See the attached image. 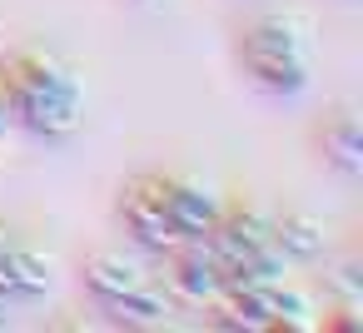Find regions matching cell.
<instances>
[{
  "label": "cell",
  "instance_id": "obj_7",
  "mask_svg": "<svg viewBox=\"0 0 363 333\" xmlns=\"http://www.w3.org/2000/svg\"><path fill=\"white\" fill-rule=\"evenodd\" d=\"M0 80H16V85H26V90H40V95H60V100H85V85H80V75L60 60V55H50V50H16L6 65H0Z\"/></svg>",
  "mask_w": 363,
  "mask_h": 333
},
{
  "label": "cell",
  "instance_id": "obj_16",
  "mask_svg": "<svg viewBox=\"0 0 363 333\" xmlns=\"http://www.w3.org/2000/svg\"><path fill=\"white\" fill-rule=\"evenodd\" d=\"M11 244H16V234H11L6 224H0V264H6V254H11ZM0 288H6V283H0Z\"/></svg>",
  "mask_w": 363,
  "mask_h": 333
},
{
  "label": "cell",
  "instance_id": "obj_1",
  "mask_svg": "<svg viewBox=\"0 0 363 333\" xmlns=\"http://www.w3.org/2000/svg\"><path fill=\"white\" fill-rule=\"evenodd\" d=\"M115 219L125 224L130 244L150 259H164L184 244V234L174 229L169 209H164V189H160V169H140L120 184V199H115Z\"/></svg>",
  "mask_w": 363,
  "mask_h": 333
},
{
  "label": "cell",
  "instance_id": "obj_10",
  "mask_svg": "<svg viewBox=\"0 0 363 333\" xmlns=\"http://www.w3.org/2000/svg\"><path fill=\"white\" fill-rule=\"evenodd\" d=\"M318 154L343 174V179H358L363 174V125L353 110H333L323 125H318Z\"/></svg>",
  "mask_w": 363,
  "mask_h": 333
},
{
  "label": "cell",
  "instance_id": "obj_14",
  "mask_svg": "<svg viewBox=\"0 0 363 333\" xmlns=\"http://www.w3.org/2000/svg\"><path fill=\"white\" fill-rule=\"evenodd\" d=\"M323 293L333 298V308H363V264L358 259H338L323 269Z\"/></svg>",
  "mask_w": 363,
  "mask_h": 333
},
{
  "label": "cell",
  "instance_id": "obj_5",
  "mask_svg": "<svg viewBox=\"0 0 363 333\" xmlns=\"http://www.w3.org/2000/svg\"><path fill=\"white\" fill-rule=\"evenodd\" d=\"M160 189H164V209H169V219H174V229H179L184 239H204V234L219 224L224 199H219L204 179L174 169V174H160Z\"/></svg>",
  "mask_w": 363,
  "mask_h": 333
},
{
  "label": "cell",
  "instance_id": "obj_12",
  "mask_svg": "<svg viewBox=\"0 0 363 333\" xmlns=\"http://www.w3.org/2000/svg\"><path fill=\"white\" fill-rule=\"evenodd\" d=\"M244 75L254 90H264L269 100H298L308 90V60H279V55H239Z\"/></svg>",
  "mask_w": 363,
  "mask_h": 333
},
{
  "label": "cell",
  "instance_id": "obj_6",
  "mask_svg": "<svg viewBox=\"0 0 363 333\" xmlns=\"http://www.w3.org/2000/svg\"><path fill=\"white\" fill-rule=\"evenodd\" d=\"M80 278H85L90 298L100 303V298H120V293L140 288L145 278H155V269H150V254H140V249H95V254H85Z\"/></svg>",
  "mask_w": 363,
  "mask_h": 333
},
{
  "label": "cell",
  "instance_id": "obj_8",
  "mask_svg": "<svg viewBox=\"0 0 363 333\" xmlns=\"http://www.w3.org/2000/svg\"><path fill=\"white\" fill-rule=\"evenodd\" d=\"M100 313L110 328H164V323H174L179 298L160 278H145L140 288H130L120 298H100Z\"/></svg>",
  "mask_w": 363,
  "mask_h": 333
},
{
  "label": "cell",
  "instance_id": "obj_17",
  "mask_svg": "<svg viewBox=\"0 0 363 333\" xmlns=\"http://www.w3.org/2000/svg\"><path fill=\"white\" fill-rule=\"evenodd\" d=\"M6 130H11V115H6V105H0V140H6Z\"/></svg>",
  "mask_w": 363,
  "mask_h": 333
},
{
  "label": "cell",
  "instance_id": "obj_13",
  "mask_svg": "<svg viewBox=\"0 0 363 333\" xmlns=\"http://www.w3.org/2000/svg\"><path fill=\"white\" fill-rule=\"evenodd\" d=\"M264 298H269V318H274V328H289V333H308V328H318V303H313V293H308L294 273L279 278V283H269Z\"/></svg>",
  "mask_w": 363,
  "mask_h": 333
},
{
  "label": "cell",
  "instance_id": "obj_11",
  "mask_svg": "<svg viewBox=\"0 0 363 333\" xmlns=\"http://www.w3.org/2000/svg\"><path fill=\"white\" fill-rule=\"evenodd\" d=\"M274 244L294 259V264H318L328 254V229L318 214L308 209H279L274 214Z\"/></svg>",
  "mask_w": 363,
  "mask_h": 333
},
{
  "label": "cell",
  "instance_id": "obj_3",
  "mask_svg": "<svg viewBox=\"0 0 363 333\" xmlns=\"http://www.w3.org/2000/svg\"><path fill=\"white\" fill-rule=\"evenodd\" d=\"M313 50V26L298 11H264L259 21L244 26L239 55H279V60H308Z\"/></svg>",
  "mask_w": 363,
  "mask_h": 333
},
{
  "label": "cell",
  "instance_id": "obj_15",
  "mask_svg": "<svg viewBox=\"0 0 363 333\" xmlns=\"http://www.w3.org/2000/svg\"><path fill=\"white\" fill-rule=\"evenodd\" d=\"M6 328H16V298L0 288V333H6Z\"/></svg>",
  "mask_w": 363,
  "mask_h": 333
},
{
  "label": "cell",
  "instance_id": "obj_4",
  "mask_svg": "<svg viewBox=\"0 0 363 333\" xmlns=\"http://www.w3.org/2000/svg\"><path fill=\"white\" fill-rule=\"evenodd\" d=\"M214 259H239V254H254L259 244L274 239V209H264L259 199H234L219 209V224L204 234Z\"/></svg>",
  "mask_w": 363,
  "mask_h": 333
},
{
  "label": "cell",
  "instance_id": "obj_9",
  "mask_svg": "<svg viewBox=\"0 0 363 333\" xmlns=\"http://www.w3.org/2000/svg\"><path fill=\"white\" fill-rule=\"evenodd\" d=\"M0 283H6V293L16 298V303H30V298H45L50 293V283H55V259L45 254V249H35V244H11V254H6V264H0Z\"/></svg>",
  "mask_w": 363,
  "mask_h": 333
},
{
  "label": "cell",
  "instance_id": "obj_2",
  "mask_svg": "<svg viewBox=\"0 0 363 333\" xmlns=\"http://www.w3.org/2000/svg\"><path fill=\"white\" fill-rule=\"evenodd\" d=\"M164 288L179 298V308H209L219 298V259L209 239H184L174 254H164Z\"/></svg>",
  "mask_w": 363,
  "mask_h": 333
}]
</instances>
